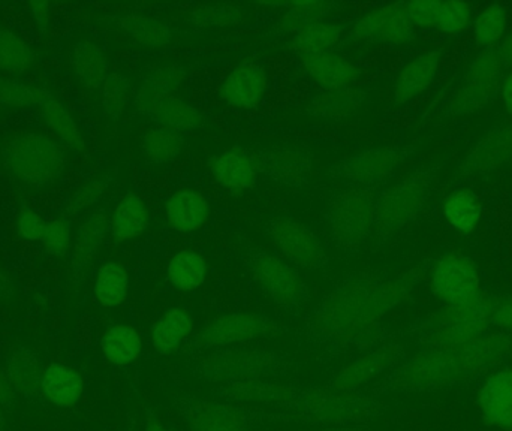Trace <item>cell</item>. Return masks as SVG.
I'll return each instance as SVG.
<instances>
[{"label": "cell", "instance_id": "cell-21", "mask_svg": "<svg viewBox=\"0 0 512 431\" xmlns=\"http://www.w3.org/2000/svg\"><path fill=\"white\" fill-rule=\"evenodd\" d=\"M265 87L267 77L261 66L256 63H243L228 75L222 95L230 107L255 110L264 96Z\"/></svg>", "mask_w": 512, "mask_h": 431}, {"label": "cell", "instance_id": "cell-2", "mask_svg": "<svg viewBox=\"0 0 512 431\" xmlns=\"http://www.w3.org/2000/svg\"><path fill=\"white\" fill-rule=\"evenodd\" d=\"M511 351L512 343L504 334L481 336L453 348H424L378 379L366 393L379 399L387 394L447 390L498 366Z\"/></svg>", "mask_w": 512, "mask_h": 431}, {"label": "cell", "instance_id": "cell-25", "mask_svg": "<svg viewBox=\"0 0 512 431\" xmlns=\"http://www.w3.org/2000/svg\"><path fill=\"white\" fill-rule=\"evenodd\" d=\"M439 54L427 53L415 57L400 72L396 80V101L406 102L429 89L439 71Z\"/></svg>", "mask_w": 512, "mask_h": 431}, {"label": "cell", "instance_id": "cell-35", "mask_svg": "<svg viewBox=\"0 0 512 431\" xmlns=\"http://www.w3.org/2000/svg\"><path fill=\"white\" fill-rule=\"evenodd\" d=\"M149 223L146 204L137 195H129L117 207L113 216V232L117 240L137 237Z\"/></svg>", "mask_w": 512, "mask_h": 431}, {"label": "cell", "instance_id": "cell-13", "mask_svg": "<svg viewBox=\"0 0 512 431\" xmlns=\"http://www.w3.org/2000/svg\"><path fill=\"white\" fill-rule=\"evenodd\" d=\"M504 69L496 47L484 48L469 66L465 86L454 102V113H472L489 104L501 87Z\"/></svg>", "mask_w": 512, "mask_h": 431}, {"label": "cell", "instance_id": "cell-51", "mask_svg": "<svg viewBox=\"0 0 512 431\" xmlns=\"http://www.w3.org/2000/svg\"><path fill=\"white\" fill-rule=\"evenodd\" d=\"M144 431H173L167 429V427L162 424V421L159 420L158 415L155 414V411H147L146 417V426H144Z\"/></svg>", "mask_w": 512, "mask_h": 431}, {"label": "cell", "instance_id": "cell-54", "mask_svg": "<svg viewBox=\"0 0 512 431\" xmlns=\"http://www.w3.org/2000/svg\"><path fill=\"white\" fill-rule=\"evenodd\" d=\"M5 430V408L0 403V431Z\"/></svg>", "mask_w": 512, "mask_h": 431}, {"label": "cell", "instance_id": "cell-42", "mask_svg": "<svg viewBox=\"0 0 512 431\" xmlns=\"http://www.w3.org/2000/svg\"><path fill=\"white\" fill-rule=\"evenodd\" d=\"M289 12L285 17V24L291 30H300L307 24L322 21L325 15L330 14L331 3L298 2L289 3Z\"/></svg>", "mask_w": 512, "mask_h": 431}, {"label": "cell", "instance_id": "cell-14", "mask_svg": "<svg viewBox=\"0 0 512 431\" xmlns=\"http://www.w3.org/2000/svg\"><path fill=\"white\" fill-rule=\"evenodd\" d=\"M406 360L405 351L399 345H381L364 352L360 358L349 364L336 376L328 387L340 393L361 391L364 384L381 379Z\"/></svg>", "mask_w": 512, "mask_h": 431}, {"label": "cell", "instance_id": "cell-4", "mask_svg": "<svg viewBox=\"0 0 512 431\" xmlns=\"http://www.w3.org/2000/svg\"><path fill=\"white\" fill-rule=\"evenodd\" d=\"M295 369L294 358L262 348H227L195 358L189 372L206 384H248L285 378Z\"/></svg>", "mask_w": 512, "mask_h": 431}, {"label": "cell", "instance_id": "cell-37", "mask_svg": "<svg viewBox=\"0 0 512 431\" xmlns=\"http://www.w3.org/2000/svg\"><path fill=\"white\" fill-rule=\"evenodd\" d=\"M507 29V12L504 6L493 3L486 6L474 24V38L484 48L495 47Z\"/></svg>", "mask_w": 512, "mask_h": 431}, {"label": "cell", "instance_id": "cell-17", "mask_svg": "<svg viewBox=\"0 0 512 431\" xmlns=\"http://www.w3.org/2000/svg\"><path fill=\"white\" fill-rule=\"evenodd\" d=\"M403 11L412 26L429 27L445 33H459L471 21V5L459 0H414L403 3Z\"/></svg>", "mask_w": 512, "mask_h": 431}, {"label": "cell", "instance_id": "cell-34", "mask_svg": "<svg viewBox=\"0 0 512 431\" xmlns=\"http://www.w3.org/2000/svg\"><path fill=\"white\" fill-rule=\"evenodd\" d=\"M129 279L125 268L116 262L102 265L95 282V297L104 307H117L128 297Z\"/></svg>", "mask_w": 512, "mask_h": 431}, {"label": "cell", "instance_id": "cell-52", "mask_svg": "<svg viewBox=\"0 0 512 431\" xmlns=\"http://www.w3.org/2000/svg\"><path fill=\"white\" fill-rule=\"evenodd\" d=\"M502 96H504L505 108L512 116V74L508 75L507 80H505Z\"/></svg>", "mask_w": 512, "mask_h": 431}, {"label": "cell", "instance_id": "cell-19", "mask_svg": "<svg viewBox=\"0 0 512 431\" xmlns=\"http://www.w3.org/2000/svg\"><path fill=\"white\" fill-rule=\"evenodd\" d=\"M255 168L282 185L300 188L309 182L313 170V158L304 152L294 150H274L262 152L251 158Z\"/></svg>", "mask_w": 512, "mask_h": 431}, {"label": "cell", "instance_id": "cell-46", "mask_svg": "<svg viewBox=\"0 0 512 431\" xmlns=\"http://www.w3.org/2000/svg\"><path fill=\"white\" fill-rule=\"evenodd\" d=\"M487 321L489 325L502 331L512 333V295L495 298L487 301Z\"/></svg>", "mask_w": 512, "mask_h": 431}, {"label": "cell", "instance_id": "cell-12", "mask_svg": "<svg viewBox=\"0 0 512 431\" xmlns=\"http://www.w3.org/2000/svg\"><path fill=\"white\" fill-rule=\"evenodd\" d=\"M267 234L292 264L304 270H322L330 264L318 235L295 220L273 219L267 225Z\"/></svg>", "mask_w": 512, "mask_h": 431}, {"label": "cell", "instance_id": "cell-29", "mask_svg": "<svg viewBox=\"0 0 512 431\" xmlns=\"http://www.w3.org/2000/svg\"><path fill=\"white\" fill-rule=\"evenodd\" d=\"M140 334L128 325H116L104 334L101 340L102 354L116 366H128L140 357Z\"/></svg>", "mask_w": 512, "mask_h": 431}, {"label": "cell", "instance_id": "cell-10", "mask_svg": "<svg viewBox=\"0 0 512 431\" xmlns=\"http://www.w3.org/2000/svg\"><path fill=\"white\" fill-rule=\"evenodd\" d=\"M9 167L30 183H50L65 168V153L44 135H26L11 144Z\"/></svg>", "mask_w": 512, "mask_h": 431}, {"label": "cell", "instance_id": "cell-45", "mask_svg": "<svg viewBox=\"0 0 512 431\" xmlns=\"http://www.w3.org/2000/svg\"><path fill=\"white\" fill-rule=\"evenodd\" d=\"M39 240L44 244L45 249L50 255H65L69 246V225L65 220H54V222H45L44 231H42Z\"/></svg>", "mask_w": 512, "mask_h": 431}, {"label": "cell", "instance_id": "cell-43", "mask_svg": "<svg viewBox=\"0 0 512 431\" xmlns=\"http://www.w3.org/2000/svg\"><path fill=\"white\" fill-rule=\"evenodd\" d=\"M123 26L137 41L150 45H162L170 39V30L159 21L149 18H128Z\"/></svg>", "mask_w": 512, "mask_h": 431}, {"label": "cell", "instance_id": "cell-8", "mask_svg": "<svg viewBox=\"0 0 512 431\" xmlns=\"http://www.w3.org/2000/svg\"><path fill=\"white\" fill-rule=\"evenodd\" d=\"M432 182L430 171H417L382 192L376 203L375 237L385 240L420 215L429 200Z\"/></svg>", "mask_w": 512, "mask_h": 431}, {"label": "cell", "instance_id": "cell-16", "mask_svg": "<svg viewBox=\"0 0 512 431\" xmlns=\"http://www.w3.org/2000/svg\"><path fill=\"white\" fill-rule=\"evenodd\" d=\"M354 35L363 41L397 45L414 39L415 30L403 11V3H394L363 15L355 23Z\"/></svg>", "mask_w": 512, "mask_h": 431}, {"label": "cell", "instance_id": "cell-27", "mask_svg": "<svg viewBox=\"0 0 512 431\" xmlns=\"http://www.w3.org/2000/svg\"><path fill=\"white\" fill-rule=\"evenodd\" d=\"M192 333V319L183 309H168L153 327V346L161 355L176 351Z\"/></svg>", "mask_w": 512, "mask_h": 431}, {"label": "cell", "instance_id": "cell-20", "mask_svg": "<svg viewBox=\"0 0 512 431\" xmlns=\"http://www.w3.org/2000/svg\"><path fill=\"white\" fill-rule=\"evenodd\" d=\"M512 159V126H496L487 132L466 156V174H487Z\"/></svg>", "mask_w": 512, "mask_h": 431}, {"label": "cell", "instance_id": "cell-15", "mask_svg": "<svg viewBox=\"0 0 512 431\" xmlns=\"http://www.w3.org/2000/svg\"><path fill=\"white\" fill-rule=\"evenodd\" d=\"M433 291L445 303L465 304L480 292V277L472 262L459 255H448L436 264L432 279Z\"/></svg>", "mask_w": 512, "mask_h": 431}, {"label": "cell", "instance_id": "cell-44", "mask_svg": "<svg viewBox=\"0 0 512 431\" xmlns=\"http://www.w3.org/2000/svg\"><path fill=\"white\" fill-rule=\"evenodd\" d=\"M44 113L51 128L60 134L63 140L68 141L72 146H81L80 134L74 120L69 116L68 111L56 101H47L44 104Z\"/></svg>", "mask_w": 512, "mask_h": 431}, {"label": "cell", "instance_id": "cell-33", "mask_svg": "<svg viewBox=\"0 0 512 431\" xmlns=\"http://www.w3.org/2000/svg\"><path fill=\"white\" fill-rule=\"evenodd\" d=\"M204 259L194 250H182L168 264V279L182 291H194L206 282Z\"/></svg>", "mask_w": 512, "mask_h": 431}, {"label": "cell", "instance_id": "cell-5", "mask_svg": "<svg viewBox=\"0 0 512 431\" xmlns=\"http://www.w3.org/2000/svg\"><path fill=\"white\" fill-rule=\"evenodd\" d=\"M246 271L268 297L289 315H300L310 303L309 285L283 259L264 249L248 250L243 256Z\"/></svg>", "mask_w": 512, "mask_h": 431}, {"label": "cell", "instance_id": "cell-38", "mask_svg": "<svg viewBox=\"0 0 512 431\" xmlns=\"http://www.w3.org/2000/svg\"><path fill=\"white\" fill-rule=\"evenodd\" d=\"M74 65L80 80L89 87L99 86L107 72V60L104 54L89 42L78 45L75 50Z\"/></svg>", "mask_w": 512, "mask_h": 431}, {"label": "cell", "instance_id": "cell-7", "mask_svg": "<svg viewBox=\"0 0 512 431\" xmlns=\"http://www.w3.org/2000/svg\"><path fill=\"white\" fill-rule=\"evenodd\" d=\"M280 333L279 324L261 313H231L207 322L188 346L189 351L206 354L258 340L276 339Z\"/></svg>", "mask_w": 512, "mask_h": 431}, {"label": "cell", "instance_id": "cell-40", "mask_svg": "<svg viewBox=\"0 0 512 431\" xmlns=\"http://www.w3.org/2000/svg\"><path fill=\"white\" fill-rule=\"evenodd\" d=\"M32 60V53L21 39L8 30H0V68L23 72L29 68Z\"/></svg>", "mask_w": 512, "mask_h": 431}, {"label": "cell", "instance_id": "cell-3", "mask_svg": "<svg viewBox=\"0 0 512 431\" xmlns=\"http://www.w3.org/2000/svg\"><path fill=\"white\" fill-rule=\"evenodd\" d=\"M224 399L264 403L304 424L327 427L364 426L381 414L382 403L366 391L340 393L333 388H294L273 381L234 384L222 391Z\"/></svg>", "mask_w": 512, "mask_h": 431}, {"label": "cell", "instance_id": "cell-31", "mask_svg": "<svg viewBox=\"0 0 512 431\" xmlns=\"http://www.w3.org/2000/svg\"><path fill=\"white\" fill-rule=\"evenodd\" d=\"M340 38H342V29L339 26L315 21L297 30L292 44L300 53V57H303L310 54L330 53Z\"/></svg>", "mask_w": 512, "mask_h": 431}, {"label": "cell", "instance_id": "cell-23", "mask_svg": "<svg viewBox=\"0 0 512 431\" xmlns=\"http://www.w3.org/2000/svg\"><path fill=\"white\" fill-rule=\"evenodd\" d=\"M80 373L65 364L53 363L42 370V394L59 408H72L83 396Z\"/></svg>", "mask_w": 512, "mask_h": 431}, {"label": "cell", "instance_id": "cell-1", "mask_svg": "<svg viewBox=\"0 0 512 431\" xmlns=\"http://www.w3.org/2000/svg\"><path fill=\"white\" fill-rule=\"evenodd\" d=\"M405 286L376 274L352 273L310 313L301 339L325 363L372 351L382 340L381 319L402 298Z\"/></svg>", "mask_w": 512, "mask_h": 431}, {"label": "cell", "instance_id": "cell-6", "mask_svg": "<svg viewBox=\"0 0 512 431\" xmlns=\"http://www.w3.org/2000/svg\"><path fill=\"white\" fill-rule=\"evenodd\" d=\"M379 186L351 188L328 207L333 238L339 249L352 253L366 241L375 226Z\"/></svg>", "mask_w": 512, "mask_h": 431}, {"label": "cell", "instance_id": "cell-18", "mask_svg": "<svg viewBox=\"0 0 512 431\" xmlns=\"http://www.w3.org/2000/svg\"><path fill=\"white\" fill-rule=\"evenodd\" d=\"M477 405L487 426L512 431V369L492 373L483 382Z\"/></svg>", "mask_w": 512, "mask_h": 431}, {"label": "cell", "instance_id": "cell-39", "mask_svg": "<svg viewBox=\"0 0 512 431\" xmlns=\"http://www.w3.org/2000/svg\"><path fill=\"white\" fill-rule=\"evenodd\" d=\"M363 98V93L351 89V87L328 89V92L319 96L318 101H315L316 113L330 117H342L354 111Z\"/></svg>", "mask_w": 512, "mask_h": 431}, {"label": "cell", "instance_id": "cell-11", "mask_svg": "<svg viewBox=\"0 0 512 431\" xmlns=\"http://www.w3.org/2000/svg\"><path fill=\"white\" fill-rule=\"evenodd\" d=\"M179 411L188 423L189 431H227L231 429L249 430L265 420L264 415L251 409L237 408L219 402L180 397Z\"/></svg>", "mask_w": 512, "mask_h": 431}, {"label": "cell", "instance_id": "cell-22", "mask_svg": "<svg viewBox=\"0 0 512 431\" xmlns=\"http://www.w3.org/2000/svg\"><path fill=\"white\" fill-rule=\"evenodd\" d=\"M143 108L149 111L162 126L182 132L198 128L203 123L200 114L191 105L156 89L150 96H143Z\"/></svg>", "mask_w": 512, "mask_h": 431}, {"label": "cell", "instance_id": "cell-50", "mask_svg": "<svg viewBox=\"0 0 512 431\" xmlns=\"http://www.w3.org/2000/svg\"><path fill=\"white\" fill-rule=\"evenodd\" d=\"M496 50L504 63V68H512V32L502 39L501 44L496 45Z\"/></svg>", "mask_w": 512, "mask_h": 431}, {"label": "cell", "instance_id": "cell-49", "mask_svg": "<svg viewBox=\"0 0 512 431\" xmlns=\"http://www.w3.org/2000/svg\"><path fill=\"white\" fill-rule=\"evenodd\" d=\"M15 397H17V391L12 387L8 373H6V370H0V403H2L3 408H11Z\"/></svg>", "mask_w": 512, "mask_h": 431}, {"label": "cell", "instance_id": "cell-41", "mask_svg": "<svg viewBox=\"0 0 512 431\" xmlns=\"http://www.w3.org/2000/svg\"><path fill=\"white\" fill-rule=\"evenodd\" d=\"M105 234V217L93 216L86 225L81 228L78 235L77 247H75V265H84L92 259L98 250L99 244Z\"/></svg>", "mask_w": 512, "mask_h": 431}, {"label": "cell", "instance_id": "cell-48", "mask_svg": "<svg viewBox=\"0 0 512 431\" xmlns=\"http://www.w3.org/2000/svg\"><path fill=\"white\" fill-rule=\"evenodd\" d=\"M44 228V220L41 219V216L32 212V210H26V212L21 215L20 232L23 237L27 238V240H39Z\"/></svg>", "mask_w": 512, "mask_h": 431}, {"label": "cell", "instance_id": "cell-32", "mask_svg": "<svg viewBox=\"0 0 512 431\" xmlns=\"http://www.w3.org/2000/svg\"><path fill=\"white\" fill-rule=\"evenodd\" d=\"M12 387L26 399H36L42 393V370L29 352H18L9 360L6 369Z\"/></svg>", "mask_w": 512, "mask_h": 431}, {"label": "cell", "instance_id": "cell-36", "mask_svg": "<svg viewBox=\"0 0 512 431\" xmlns=\"http://www.w3.org/2000/svg\"><path fill=\"white\" fill-rule=\"evenodd\" d=\"M185 146L180 132L167 126L150 129L143 137V149L146 155L155 162H167L176 158Z\"/></svg>", "mask_w": 512, "mask_h": 431}, {"label": "cell", "instance_id": "cell-26", "mask_svg": "<svg viewBox=\"0 0 512 431\" xmlns=\"http://www.w3.org/2000/svg\"><path fill=\"white\" fill-rule=\"evenodd\" d=\"M209 217V204L203 195L189 189L176 192L167 204V219L177 232L200 229Z\"/></svg>", "mask_w": 512, "mask_h": 431}, {"label": "cell", "instance_id": "cell-28", "mask_svg": "<svg viewBox=\"0 0 512 431\" xmlns=\"http://www.w3.org/2000/svg\"><path fill=\"white\" fill-rule=\"evenodd\" d=\"M213 176L216 182L225 188L249 189L256 183V168L254 162L245 153H222L213 164Z\"/></svg>", "mask_w": 512, "mask_h": 431}, {"label": "cell", "instance_id": "cell-47", "mask_svg": "<svg viewBox=\"0 0 512 431\" xmlns=\"http://www.w3.org/2000/svg\"><path fill=\"white\" fill-rule=\"evenodd\" d=\"M0 101L24 107V105L32 104L35 101V95L23 84L12 83V81L0 78Z\"/></svg>", "mask_w": 512, "mask_h": 431}, {"label": "cell", "instance_id": "cell-53", "mask_svg": "<svg viewBox=\"0 0 512 431\" xmlns=\"http://www.w3.org/2000/svg\"><path fill=\"white\" fill-rule=\"evenodd\" d=\"M321 431H366V427L364 426H355V427H327V429Z\"/></svg>", "mask_w": 512, "mask_h": 431}, {"label": "cell", "instance_id": "cell-9", "mask_svg": "<svg viewBox=\"0 0 512 431\" xmlns=\"http://www.w3.org/2000/svg\"><path fill=\"white\" fill-rule=\"evenodd\" d=\"M411 149L378 147L348 156L330 167V176L352 188L381 186L409 156Z\"/></svg>", "mask_w": 512, "mask_h": 431}, {"label": "cell", "instance_id": "cell-24", "mask_svg": "<svg viewBox=\"0 0 512 431\" xmlns=\"http://www.w3.org/2000/svg\"><path fill=\"white\" fill-rule=\"evenodd\" d=\"M307 74L328 89H342L354 83L358 77L357 68L345 57L330 53L310 54L301 57Z\"/></svg>", "mask_w": 512, "mask_h": 431}, {"label": "cell", "instance_id": "cell-30", "mask_svg": "<svg viewBox=\"0 0 512 431\" xmlns=\"http://www.w3.org/2000/svg\"><path fill=\"white\" fill-rule=\"evenodd\" d=\"M442 213L454 229L468 234L477 228L483 207H481L480 200L471 192L456 191L445 198L442 203Z\"/></svg>", "mask_w": 512, "mask_h": 431}]
</instances>
